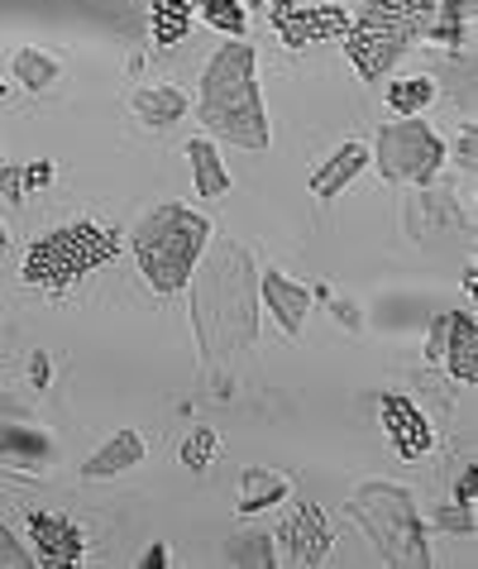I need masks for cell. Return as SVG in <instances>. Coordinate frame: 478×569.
Masks as SVG:
<instances>
[{"label": "cell", "mask_w": 478, "mask_h": 569, "mask_svg": "<svg viewBox=\"0 0 478 569\" xmlns=\"http://www.w3.org/2000/svg\"><path fill=\"white\" fill-rule=\"evenodd\" d=\"M187 288L206 373H230V363L259 345V263L239 240L220 234L206 240Z\"/></svg>", "instance_id": "6da1fadb"}, {"label": "cell", "mask_w": 478, "mask_h": 569, "mask_svg": "<svg viewBox=\"0 0 478 569\" xmlns=\"http://www.w3.org/2000/svg\"><path fill=\"white\" fill-rule=\"evenodd\" d=\"M197 120L211 134L230 139L239 149L263 153L268 149V116H263V91H259V58L245 39L220 43V53L201 72V106Z\"/></svg>", "instance_id": "7a4b0ae2"}, {"label": "cell", "mask_w": 478, "mask_h": 569, "mask_svg": "<svg viewBox=\"0 0 478 569\" xmlns=\"http://www.w3.org/2000/svg\"><path fill=\"white\" fill-rule=\"evenodd\" d=\"M206 240H211V220L191 207H158L135 226V259L143 282L158 297H172L187 288L191 268H197Z\"/></svg>", "instance_id": "3957f363"}, {"label": "cell", "mask_w": 478, "mask_h": 569, "mask_svg": "<svg viewBox=\"0 0 478 569\" xmlns=\"http://www.w3.org/2000/svg\"><path fill=\"white\" fill-rule=\"evenodd\" d=\"M116 254H120V230L96 226V220H72V226H58V230H48L43 240L29 244L20 278L29 288L62 297L82 278H91L96 268H106Z\"/></svg>", "instance_id": "277c9868"}, {"label": "cell", "mask_w": 478, "mask_h": 569, "mask_svg": "<svg viewBox=\"0 0 478 569\" xmlns=\"http://www.w3.org/2000/svg\"><path fill=\"white\" fill-rule=\"evenodd\" d=\"M349 517L364 527V536L374 541L382 565H392V569H426L430 565L421 512L402 483H388V479L359 483L355 498H349Z\"/></svg>", "instance_id": "5b68a950"}, {"label": "cell", "mask_w": 478, "mask_h": 569, "mask_svg": "<svg viewBox=\"0 0 478 569\" xmlns=\"http://www.w3.org/2000/svg\"><path fill=\"white\" fill-rule=\"evenodd\" d=\"M430 20H436L430 0H369L359 20H349V34L340 43L359 77H382L411 43L426 39Z\"/></svg>", "instance_id": "8992f818"}, {"label": "cell", "mask_w": 478, "mask_h": 569, "mask_svg": "<svg viewBox=\"0 0 478 569\" xmlns=\"http://www.w3.org/2000/svg\"><path fill=\"white\" fill-rule=\"evenodd\" d=\"M445 139L430 130L421 116H402L392 124L378 130V144H374V158H378V172L388 182H411V187H430L436 172L445 168Z\"/></svg>", "instance_id": "52a82bcc"}, {"label": "cell", "mask_w": 478, "mask_h": 569, "mask_svg": "<svg viewBox=\"0 0 478 569\" xmlns=\"http://www.w3.org/2000/svg\"><path fill=\"white\" fill-rule=\"evenodd\" d=\"M268 20H273L287 49H311V43H335L349 34L345 6H292V0H273Z\"/></svg>", "instance_id": "ba28073f"}, {"label": "cell", "mask_w": 478, "mask_h": 569, "mask_svg": "<svg viewBox=\"0 0 478 569\" xmlns=\"http://www.w3.org/2000/svg\"><path fill=\"white\" fill-rule=\"evenodd\" d=\"M278 541H282V565H321L326 556H330V521H326V512L316 508L311 498H297L292 502V512L282 517V527L273 531Z\"/></svg>", "instance_id": "9c48e42d"}, {"label": "cell", "mask_w": 478, "mask_h": 569, "mask_svg": "<svg viewBox=\"0 0 478 569\" xmlns=\"http://www.w3.org/2000/svg\"><path fill=\"white\" fill-rule=\"evenodd\" d=\"M378 417H382V431H388L392 450L402 455V460H426L430 450H436V431H430L426 412L411 398H397V392H382L378 398Z\"/></svg>", "instance_id": "30bf717a"}, {"label": "cell", "mask_w": 478, "mask_h": 569, "mask_svg": "<svg viewBox=\"0 0 478 569\" xmlns=\"http://www.w3.org/2000/svg\"><path fill=\"white\" fill-rule=\"evenodd\" d=\"M29 541H34L43 569H68V565L82 560V550H87L82 531L58 512H29Z\"/></svg>", "instance_id": "8fae6325"}, {"label": "cell", "mask_w": 478, "mask_h": 569, "mask_svg": "<svg viewBox=\"0 0 478 569\" xmlns=\"http://www.w3.org/2000/svg\"><path fill=\"white\" fill-rule=\"evenodd\" d=\"M259 302L273 311V321L287 330V336H301V326H307V311H311V292L297 288L287 273L278 268H263L259 273Z\"/></svg>", "instance_id": "7c38bea8"}, {"label": "cell", "mask_w": 478, "mask_h": 569, "mask_svg": "<svg viewBox=\"0 0 478 569\" xmlns=\"http://www.w3.org/2000/svg\"><path fill=\"white\" fill-rule=\"evenodd\" d=\"M440 363L459 383H478V321L469 311L445 316V340H440Z\"/></svg>", "instance_id": "4fadbf2b"}, {"label": "cell", "mask_w": 478, "mask_h": 569, "mask_svg": "<svg viewBox=\"0 0 478 569\" xmlns=\"http://www.w3.org/2000/svg\"><path fill=\"white\" fill-rule=\"evenodd\" d=\"M369 168V144H359V139H349V144H340L321 168H316V178H311V192L330 201L335 192H345L349 182L359 178V172Z\"/></svg>", "instance_id": "5bb4252c"}, {"label": "cell", "mask_w": 478, "mask_h": 569, "mask_svg": "<svg viewBox=\"0 0 478 569\" xmlns=\"http://www.w3.org/2000/svg\"><path fill=\"white\" fill-rule=\"evenodd\" d=\"M143 455H149V446H143L139 431H116V436H110L106 446L82 465V479H116V473L135 469Z\"/></svg>", "instance_id": "9a60e30c"}, {"label": "cell", "mask_w": 478, "mask_h": 569, "mask_svg": "<svg viewBox=\"0 0 478 569\" xmlns=\"http://www.w3.org/2000/svg\"><path fill=\"white\" fill-rule=\"evenodd\" d=\"M187 158H191V182H197L201 197H226L230 192V168H226V158H220V149L211 144V139H191Z\"/></svg>", "instance_id": "2e32d148"}, {"label": "cell", "mask_w": 478, "mask_h": 569, "mask_svg": "<svg viewBox=\"0 0 478 569\" xmlns=\"http://www.w3.org/2000/svg\"><path fill=\"white\" fill-rule=\"evenodd\" d=\"M278 498H292V483L282 479V473L273 469H245V479H239V512L253 517L259 508H268V502Z\"/></svg>", "instance_id": "e0dca14e"}, {"label": "cell", "mask_w": 478, "mask_h": 569, "mask_svg": "<svg viewBox=\"0 0 478 569\" xmlns=\"http://www.w3.org/2000/svg\"><path fill=\"white\" fill-rule=\"evenodd\" d=\"M135 110L143 124L163 130V124H178L187 116V97L178 87H143V91H135Z\"/></svg>", "instance_id": "ac0fdd59"}, {"label": "cell", "mask_w": 478, "mask_h": 569, "mask_svg": "<svg viewBox=\"0 0 478 569\" xmlns=\"http://www.w3.org/2000/svg\"><path fill=\"white\" fill-rule=\"evenodd\" d=\"M191 34V0H153V43L178 49Z\"/></svg>", "instance_id": "d6986e66"}, {"label": "cell", "mask_w": 478, "mask_h": 569, "mask_svg": "<svg viewBox=\"0 0 478 569\" xmlns=\"http://www.w3.org/2000/svg\"><path fill=\"white\" fill-rule=\"evenodd\" d=\"M226 565H239V569H273V565H278L273 536H268V531H239V536H230Z\"/></svg>", "instance_id": "ffe728a7"}, {"label": "cell", "mask_w": 478, "mask_h": 569, "mask_svg": "<svg viewBox=\"0 0 478 569\" xmlns=\"http://www.w3.org/2000/svg\"><path fill=\"white\" fill-rule=\"evenodd\" d=\"M430 101H436V82H430V77H397L388 87L392 116H421Z\"/></svg>", "instance_id": "44dd1931"}, {"label": "cell", "mask_w": 478, "mask_h": 569, "mask_svg": "<svg viewBox=\"0 0 478 569\" xmlns=\"http://www.w3.org/2000/svg\"><path fill=\"white\" fill-rule=\"evenodd\" d=\"M14 77H20L24 91H48L58 82V62L48 58L43 49H20L14 53Z\"/></svg>", "instance_id": "7402d4cb"}, {"label": "cell", "mask_w": 478, "mask_h": 569, "mask_svg": "<svg viewBox=\"0 0 478 569\" xmlns=\"http://www.w3.org/2000/svg\"><path fill=\"white\" fill-rule=\"evenodd\" d=\"M191 10L211 29H220V34H230V39L245 34V6L239 0H191Z\"/></svg>", "instance_id": "603a6c76"}, {"label": "cell", "mask_w": 478, "mask_h": 569, "mask_svg": "<svg viewBox=\"0 0 478 569\" xmlns=\"http://www.w3.org/2000/svg\"><path fill=\"white\" fill-rule=\"evenodd\" d=\"M216 455H220V436H216V431H206V426H197V431L182 440V465H187L191 473L211 469Z\"/></svg>", "instance_id": "cb8c5ba5"}, {"label": "cell", "mask_w": 478, "mask_h": 569, "mask_svg": "<svg viewBox=\"0 0 478 569\" xmlns=\"http://www.w3.org/2000/svg\"><path fill=\"white\" fill-rule=\"evenodd\" d=\"M48 178H53V168H48V163H39L34 172H29V168H0V192H6L10 201H24L29 187H43Z\"/></svg>", "instance_id": "d4e9b609"}, {"label": "cell", "mask_w": 478, "mask_h": 569, "mask_svg": "<svg viewBox=\"0 0 478 569\" xmlns=\"http://www.w3.org/2000/svg\"><path fill=\"white\" fill-rule=\"evenodd\" d=\"M0 569H29V550L20 536H10V527H0Z\"/></svg>", "instance_id": "484cf974"}, {"label": "cell", "mask_w": 478, "mask_h": 569, "mask_svg": "<svg viewBox=\"0 0 478 569\" xmlns=\"http://www.w3.org/2000/svg\"><path fill=\"white\" fill-rule=\"evenodd\" d=\"M455 502H465V508H474V469L459 473V498Z\"/></svg>", "instance_id": "4316f807"}, {"label": "cell", "mask_w": 478, "mask_h": 569, "mask_svg": "<svg viewBox=\"0 0 478 569\" xmlns=\"http://www.w3.org/2000/svg\"><path fill=\"white\" fill-rule=\"evenodd\" d=\"M459 163H465V168H474V134H465V139H459Z\"/></svg>", "instance_id": "83f0119b"}, {"label": "cell", "mask_w": 478, "mask_h": 569, "mask_svg": "<svg viewBox=\"0 0 478 569\" xmlns=\"http://www.w3.org/2000/svg\"><path fill=\"white\" fill-rule=\"evenodd\" d=\"M29 363H34V378H39V388H43V383H48V359H43V355H34Z\"/></svg>", "instance_id": "f1b7e54d"}, {"label": "cell", "mask_w": 478, "mask_h": 569, "mask_svg": "<svg viewBox=\"0 0 478 569\" xmlns=\"http://www.w3.org/2000/svg\"><path fill=\"white\" fill-rule=\"evenodd\" d=\"M163 560H168L163 546H149V556H143V565H163Z\"/></svg>", "instance_id": "f546056e"}, {"label": "cell", "mask_w": 478, "mask_h": 569, "mask_svg": "<svg viewBox=\"0 0 478 569\" xmlns=\"http://www.w3.org/2000/svg\"><path fill=\"white\" fill-rule=\"evenodd\" d=\"M0 249H6V226H0Z\"/></svg>", "instance_id": "4dcf8cb0"}, {"label": "cell", "mask_w": 478, "mask_h": 569, "mask_svg": "<svg viewBox=\"0 0 478 569\" xmlns=\"http://www.w3.org/2000/svg\"><path fill=\"white\" fill-rule=\"evenodd\" d=\"M0 97H6V82H0Z\"/></svg>", "instance_id": "1f68e13d"}, {"label": "cell", "mask_w": 478, "mask_h": 569, "mask_svg": "<svg viewBox=\"0 0 478 569\" xmlns=\"http://www.w3.org/2000/svg\"><path fill=\"white\" fill-rule=\"evenodd\" d=\"M268 6H273V0H268Z\"/></svg>", "instance_id": "d6a6232c"}]
</instances>
